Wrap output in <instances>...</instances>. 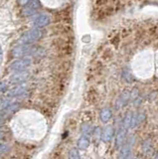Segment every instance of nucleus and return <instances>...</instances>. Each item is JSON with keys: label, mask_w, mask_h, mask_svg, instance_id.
Segmentation results:
<instances>
[{"label": "nucleus", "mask_w": 158, "mask_h": 159, "mask_svg": "<svg viewBox=\"0 0 158 159\" xmlns=\"http://www.w3.org/2000/svg\"><path fill=\"white\" fill-rule=\"evenodd\" d=\"M112 128L111 127H108V128L104 129L103 134V140H108L109 138L112 137Z\"/></svg>", "instance_id": "nucleus-10"}, {"label": "nucleus", "mask_w": 158, "mask_h": 159, "mask_svg": "<svg viewBox=\"0 0 158 159\" xmlns=\"http://www.w3.org/2000/svg\"><path fill=\"white\" fill-rule=\"evenodd\" d=\"M3 118H1V116H0V127H1V125H2V123H3Z\"/></svg>", "instance_id": "nucleus-15"}, {"label": "nucleus", "mask_w": 158, "mask_h": 159, "mask_svg": "<svg viewBox=\"0 0 158 159\" xmlns=\"http://www.w3.org/2000/svg\"><path fill=\"white\" fill-rule=\"evenodd\" d=\"M109 118H111V111L108 110H103L102 111V114H100V118L103 121H108Z\"/></svg>", "instance_id": "nucleus-11"}, {"label": "nucleus", "mask_w": 158, "mask_h": 159, "mask_svg": "<svg viewBox=\"0 0 158 159\" xmlns=\"http://www.w3.org/2000/svg\"><path fill=\"white\" fill-rule=\"evenodd\" d=\"M32 64V60L30 58H22L18 59L10 65V71L12 72H23L24 70H26L28 67H30Z\"/></svg>", "instance_id": "nucleus-2"}, {"label": "nucleus", "mask_w": 158, "mask_h": 159, "mask_svg": "<svg viewBox=\"0 0 158 159\" xmlns=\"http://www.w3.org/2000/svg\"><path fill=\"white\" fill-rule=\"evenodd\" d=\"M19 107H20V105H19V104H15V102H14V104H10L9 105H7L5 109L2 110L1 115H0V116H1V118L4 119L5 118H7V116L13 114L16 110H19Z\"/></svg>", "instance_id": "nucleus-7"}, {"label": "nucleus", "mask_w": 158, "mask_h": 159, "mask_svg": "<svg viewBox=\"0 0 158 159\" xmlns=\"http://www.w3.org/2000/svg\"><path fill=\"white\" fill-rule=\"evenodd\" d=\"M26 91H27L26 86L19 85L15 88H11V90L8 92L7 96L9 97H22L24 93L26 92Z\"/></svg>", "instance_id": "nucleus-6"}, {"label": "nucleus", "mask_w": 158, "mask_h": 159, "mask_svg": "<svg viewBox=\"0 0 158 159\" xmlns=\"http://www.w3.org/2000/svg\"><path fill=\"white\" fill-rule=\"evenodd\" d=\"M41 36H42V31L39 28H32V29L28 30L21 36L20 42L23 45H29L34 43Z\"/></svg>", "instance_id": "nucleus-1"}, {"label": "nucleus", "mask_w": 158, "mask_h": 159, "mask_svg": "<svg viewBox=\"0 0 158 159\" xmlns=\"http://www.w3.org/2000/svg\"><path fill=\"white\" fill-rule=\"evenodd\" d=\"M89 144H90V141H89V139H88L87 137H82V138H80L79 142H78L79 147H80V148H82V149L87 148Z\"/></svg>", "instance_id": "nucleus-9"}, {"label": "nucleus", "mask_w": 158, "mask_h": 159, "mask_svg": "<svg viewBox=\"0 0 158 159\" xmlns=\"http://www.w3.org/2000/svg\"><path fill=\"white\" fill-rule=\"evenodd\" d=\"M32 0H18V4L19 5H22V6H27Z\"/></svg>", "instance_id": "nucleus-14"}, {"label": "nucleus", "mask_w": 158, "mask_h": 159, "mask_svg": "<svg viewBox=\"0 0 158 159\" xmlns=\"http://www.w3.org/2000/svg\"><path fill=\"white\" fill-rule=\"evenodd\" d=\"M2 136V133H0V137H1Z\"/></svg>", "instance_id": "nucleus-17"}, {"label": "nucleus", "mask_w": 158, "mask_h": 159, "mask_svg": "<svg viewBox=\"0 0 158 159\" xmlns=\"http://www.w3.org/2000/svg\"><path fill=\"white\" fill-rule=\"evenodd\" d=\"M9 149H10V147H9V145L7 143H0V155H2V154L6 153L9 151Z\"/></svg>", "instance_id": "nucleus-12"}, {"label": "nucleus", "mask_w": 158, "mask_h": 159, "mask_svg": "<svg viewBox=\"0 0 158 159\" xmlns=\"http://www.w3.org/2000/svg\"><path fill=\"white\" fill-rule=\"evenodd\" d=\"M69 159H81L80 155H79V152L77 149H72L69 153Z\"/></svg>", "instance_id": "nucleus-13"}, {"label": "nucleus", "mask_w": 158, "mask_h": 159, "mask_svg": "<svg viewBox=\"0 0 158 159\" xmlns=\"http://www.w3.org/2000/svg\"><path fill=\"white\" fill-rule=\"evenodd\" d=\"M29 77L30 74L28 72H18L11 76L9 81H10V84H13V85H19V84L26 82Z\"/></svg>", "instance_id": "nucleus-4"}, {"label": "nucleus", "mask_w": 158, "mask_h": 159, "mask_svg": "<svg viewBox=\"0 0 158 159\" xmlns=\"http://www.w3.org/2000/svg\"><path fill=\"white\" fill-rule=\"evenodd\" d=\"M51 19L50 16L46 13H41L34 15V17L32 18V24L34 25L36 28H42L45 27L50 23Z\"/></svg>", "instance_id": "nucleus-3"}, {"label": "nucleus", "mask_w": 158, "mask_h": 159, "mask_svg": "<svg viewBox=\"0 0 158 159\" xmlns=\"http://www.w3.org/2000/svg\"><path fill=\"white\" fill-rule=\"evenodd\" d=\"M32 52H33V49L31 47L27 45H23V46L16 47V48L12 51V55L14 57H24V56L29 55Z\"/></svg>", "instance_id": "nucleus-5"}, {"label": "nucleus", "mask_w": 158, "mask_h": 159, "mask_svg": "<svg viewBox=\"0 0 158 159\" xmlns=\"http://www.w3.org/2000/svg\"><path fill=\"white\" fill-rule=\"evenodd\" d=\"M2 58V50H1V48H0V59Z\"/></svg>", "instance_id": "nucleus-16"}, {"label": "nucleus", "mask_w": 158, "mask_h": 159, "mask_svg": "<svg viewBox=\"0 0 158 159\" xmlns=\"http://www.w3.org/2000/svg\"><path fill=\"white\" fill-rule=\"evenodd\" d=\"M38 8H39L38 1H37V0H32V1L23 9V14H24V15H26V16L33 15V14H34L38 10Z\"/></svg>", "instance_id": "nucleus-8"}]
</instances>
